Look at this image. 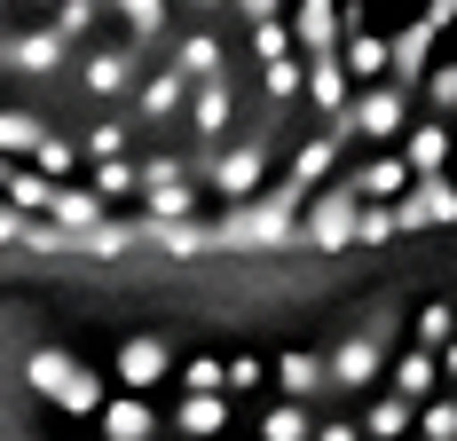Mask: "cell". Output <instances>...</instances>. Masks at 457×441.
<instances>
[{"label":"cell","mask_w":457,"mask_h":441,"mask_svg":"<svg viewBox=\"0 0 457 441\" xmlns=\"http://www.w3.org/2000/svg\"><path fill=\"white\" fill-rule=\"evenodd\" d=\"M457 237V0H0V253L339 268Z\"/></svg>","instance_id":"obj_1"},{"label":"cell","mask_w":457,"mask_h":441,"mask_svg":"<svg viewBox=\"0 0 457 441\" xmlns=\"http://www.w3.org/2000/svg\"><path fill=\"white\" fill-rule=\"evenodd\" d=\"M411 292L300 315L111 300L0 347V441H370Z\"/></svg>","instance_id":"obj_2"}]
</instances>
